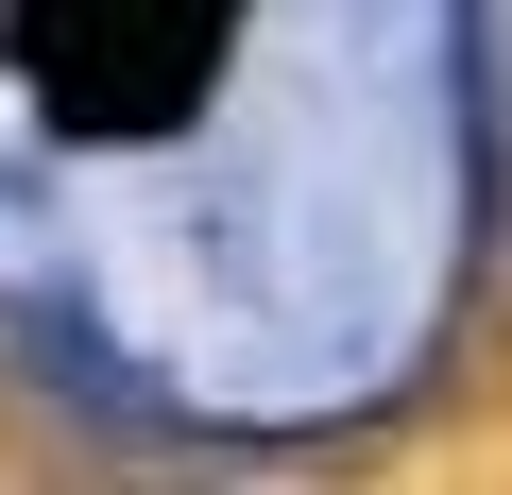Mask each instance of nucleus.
<instances>
[{"instance_id":"f257e3e1","label":"nucleus","mask_w":512,"mask_h":495,"mask_svg":"<svg viewBox=\"0 0 512 495\" xmlns=\"http://www.w3.org/2000/svg\"><path fill=\"white\" fill-rule=\"evenodd\" d=\"M222 18H239V0H35V52H52V86H86L103 120H171L188 69L222 52Z\"/></svg>"}]
</instances>
